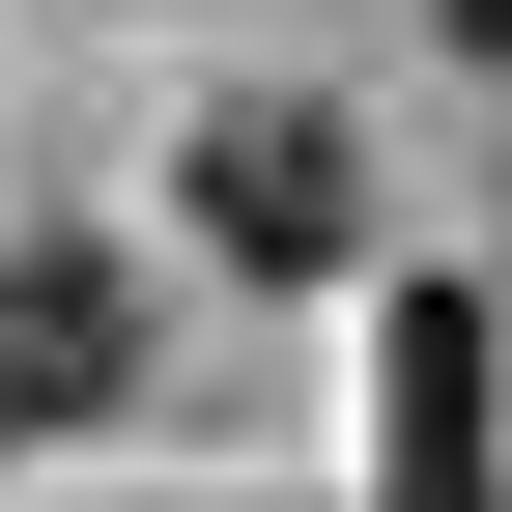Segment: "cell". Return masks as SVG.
Listing matches in <instances>:
<instances>
[{
    "label": "cell",
    "instance_id": "obj_4",
    "mask_svg": "<svg viewBox=\"0 0 512 512\" xmlns=\"http://www.w3.org/2000/svg\"><path fill=\"white\" fill-rule=\"evenodd\" d=\"M456 57H512V0H456Z\"/></svg>",
    "mask_w": 512,
    "mask_h": 512
},
{
    "label": "cell",
    "instance_id": "obj_1",
    "mask_svg": "<svg viewBox=\"0 0 512 512\" xmlns=\"http://www.w3.org/2000/svg\"><path fill=\"white\" fill-rule=\"evenodd\" d=\"M370 512H484V313L456 285L370 313Z\"/></svg>",
    "mask_w": 512,
    "mask_h": 512
},
{
    "label": "cell",
    "instance_id": "obj_2",
    "mask_svg": "<svg viewBox=\"0 0 512 512\" xmlns=\"http://www.w3.org/2000/svg\"><path fill=\"white\" fill-rule=\"evenodd\" d=\"M370 228V171H342V114H200V256H256V285H313V256Z\"/></svg>",
    "mask_w": 512,
    "mask_h": 512
},
{
    "label": "cell",
    "instance_id": "obj_3",
    "mask_svg": "<svg viewBox=\"0 0 512 512\" xmlns=\"http://www.w3.org/2000/svg\"><path fill=\"white\" fill-rule=\"evenodd\" d=\"M114 370H143V285H114V256H0V456L86 427Z\"/></svg>",
    "mask_w": 512,
    "mask_h": 512
}]
</instances>
